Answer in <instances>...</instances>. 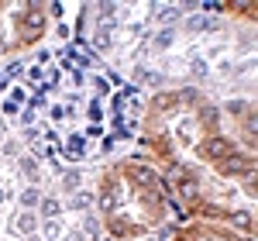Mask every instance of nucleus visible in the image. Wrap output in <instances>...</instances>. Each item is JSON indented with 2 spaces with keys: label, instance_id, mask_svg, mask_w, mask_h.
I'll use <instances>...</instances> for the list:
<instances>
[{
  "label": "nucleus",
  "instance_id": "423d86ee",
  "mask_svg": "<svg viewBox=\"0 0 258 241\" xmlns=\"http://www.w3.org/2000/svg\"><path fill=\"white\" fill-rule=\"evenodd\" d=\"M196 100H200V93H196L193 86H186V90L172 93V103H196Z\"/></svg>",
  "mask_w": 258,
  "mask_h": 241
},
{
  "label": "nucleus",
  "instance_id": "6e6552de",
  "mask_svg": "<svg viewBox=\"0 0 258 241\" xmlns=\"http://www.w3.org/2000/svg\"><path fill=\"white\" fill-rule=\"evenodd\" d=\"M200 121H203L206 128H213V124H217V107H200Z\"/></svg>",
  "mask_w": 258,
  "mask_h": 241
},
{
  "label": "nucleus",
  "instance_id": "412c9836",
  "mask_svg": "<svg viewBox=\"0 0 258 241\" xmlns=\"http://www.w3.org/2000/svg\"><path fill=\"white\" fill-rule=\"evenodd\" d=\"M21 165H24V172H28V176H31V179H35V176H38V165H35V159H24V162H21Z\"/></svg>",
  "mask_w": 258,
  "mask_h": 241
},
{
  "label": "nucleus",
  "instance_id": "f257e3e1",
  "mask_svg": "<svg viewBox=\"0 0 258 241\" xmlns=\"http://www.w3.org/2000/svg\"><path fill=\"white\" fill-rule=\"evenodd\" d=\"M42 31H45V17H42V10L31 3V7H28V17H24V42L42 38Z\"/></svg>",
  "mask_w": 258,
  "mask_h": 241
},
{
  "label": "nucleus",
  "instance_id": "a211bd4d",
  "mask_svg": "<svg viewBox=\"0 0 258 241\" xmlns=\"http://www.w3.org/2000/svg\"><path fill=\"white\" fill-rule=\"evenodd\" d=\"M97 48H100V52H103V48H110V35H107V31H100V35H97Z\"/></svg>",
  "mask_w": 258,
  "mask_h": 241
},
{
  "label": "nucleus",
  "instance_id": "4468645a",
  "mask_svg": "<svg viewBox=\"0 0 258 241\" xmlns=\"http://www.w3.org/2000/svg\"><path fill=\"white\" fill-rule=\"evenodd\" d=\"M59 210H62V207H59L55 200H42V214H45V217H55Z\"/></svg>",
  "mask_w": 258,
  "mask_h": 241
},
{
  "label": "nucleus",
  "instance_id": "1a4fd4ad",
  "mask_svg": "<svg viewBox=\"0 0 258 241\" xmlns=\"http://www.w3.org/2000/svg\"><path fill=\"white\" fill-rule=\"evenodd\" d=\"M17 231H21V235H31V231H35V217H31V214H21V217H17Z\"/></svg>",
  "mask_w": 258,
  "mask_h": 241
},
{
  "label": "nucleus",
  "instance_id": "b1692460",
  "mask_svg": "<svg viewBox=\"0 0 258 241\" xmlns=\"http://www.w3.org/2000/svg\"><path fill=\"white\" fill-rule=\"evenodd\" d=\"M100 203H103V210H110V207H114V193H103Z\"/></svg>",
  "mask_w": 258,
  "mask_h": 241
},
{
  "label": "nucleus",
  "instance_id": "393cba45",
  "mask_svg": "<svg viewBox=\"0 0 258 241\" xmlns=\"http://www.w3.org/2000/svg\"><path fill=\"white\" fill-rule=\"evenodd\" d=\"M0 203H3V190H0Z\"/></svg>",
  "mask_w": 258,
  "mask_h": 241
},
{
  "label": "nucleus",
  "instance_id": "9d476101",
  "mask_svg": "<svg viewBox=\"0 0 258 241\" xmlns=\"http://www.w3.org/2000/svg\"><path fill=\"white\" fill-rule=\"evenodd\" d=\"M69 207H72V210H83V207H90V193H72Z\"/></svg>",
  "mask_w": 258,
  "mask_h": 241
},
{
  "label": "nucleus",
  "instance_id": "f8f14e48",
  "mask_svg": "<svg viewBox=\"0 0 258 241\" xmlns=\"http://www.w3.org/2000/svg\"><path fill=\"white\" fill-rule=\"evenodd\" d=\"M155 14H162V21H176L179 17V7H155Z\"/></svg>",
  "mask_w": 258,
  "mask_h": 241
},
{
  "label": "nucleus",
  "instance_id": "a878e982",
  "mask_svg": "<svg viewBox=\"0 0 258 241\" xmlns=\"http://www.w3.org/2000/svg\"><path fill=\"white\" fill-rule=\"evenodd\" d=\"M28 241H38V238H35V235H31V238H28Z\"/></svg>",
  "mask_w": 258,
  "mask_h": 241
},
{
  "label": "nucleus",
  "instance_id": "f03ea898",
  "mask_svg": "<svg viewBox=\"0 0 258 241\" xmlns=\"http://www.w3.org/2000/svg\"><path fill=\"white\" fill-rule=\"evenodd\" d=\"M220 169L231 172V176H252V172H255V162L245 159V155H238V152H231L227 159L220 162Z\"/></svg>",
  "mask_w": 258,
  "mask_h": 241
},
{
  "label": "nucleus",
  "instance_id": "dca6fc26",
  "mask_svg": "<svg viewBox=\"0 0 258 241\" xmlns=\"http://www.w3.org/2000/svg\"><path fill=\"white\" fill-rule=\"evenodd\" d=\"M190 76H196V80H203V76H206V62H203V59H196L193 66H190Z\"/></svg>",
  "mask_w": 258,
  "mask_h": 241
},
{
  "label": "nucleus",
  "instance_id": "0eeeda50",
  "mask_svg": "<svg viewBox=\"0 0 258 241\" xmlns=\"http://www.w3.org/2000/svg\"><path fill=\"white\" fill-rule=\"evenodd\" d=\"M38 203H42V193L38 190H24L21 193V207H38Z\"/></svg>",
  "mask_w": 258,
  "mask_h": 241
},
{
  "label": "nucleus",
  "instance_id": "7ed1b4c3",
  "mask_svg": "<svg viewBox=\"0 0 258 241\" xmlns=\"http://www.w3.org/2000/svg\"><path fill=\"white\" fill-rule=\"evenodd\" d=\"M203 152H206V159H213V162H224L234 148H231V142L227 138H220V135H213L206 145H203Z\"/></svg>",
  "mask_w": 258,
  "mask_h": 241
},
{
  "label": "nucleus",
  "instance_id": "6ab92c4d",
  "mask_svg": "<svg viewBox=\"0 0 258 241\" xmlns=\"http://www.w3.org/2000/svg\"><path fill=\"white\" fill-rule=\"evenodd\" d=\"M69 148H72V155H79V152H83V138L72 135V138H69Z\"/></svg>",
  "mask_w": 258,
  "mask_h": 241
},
{
  "label": "nucleus",
  "instance_id": "aec40b11",
  "mask_svg": "<svg viewBox=\"0 0 258 241\" xmlns=\"http://www.w3.org/2000/svg\"><path fill=\"white\" fill-rule=\"evenodd\" d=\"M258 131V121H255V110H248V138H255Z\"/></svg>",
  "mask_w": 258,
  "mask_h": 241
},
{
  "label": "nucleus",
  "instance_id": "20e7f679",
  "mask_svg": "<svg viewBox=\"0 0 258 241\" xmlns=\"http://www.w3.org/2000/svg\"><path fill=\"white\" fill-rule=\"evenodd\" d=\"M131 179H134L138 186H155V183H158V176H155L148 165H131Z\"/></svg>",
  "mask_w": 258,
  "mask_h": 241
},
{
  "label": "nucleus",
  "instance_id": "4be33fe9",
  "mask_svg": "<svg viewBox=\"0 0 258 241\" xmlns=\"http://www.w3.org/2000/svg\"><path fill=\"white\" fill-rule=\"evenodd\" d=\"M245 107H248V103H245V100H231V103H227V110H234V114H241V110H245Z\"/></svg>",
  "mask_w": 258,
  "mask_h": 241
},
{
  "label": "nucleus",
  "instance_id": "9b49d317",
  "mask_svg": "<svg viewBox=\"0 0 258 241\" xmlns=\"http://www.w3.org/2000/svg\"><path fill=\"white\" fill-rule=\"evenodd\" d=\"M231 221H234L238 228H248V231H252V214H248V210H238V214H231Z\"/></svg>",
  "mask_w": 258,
  "mask_h": 241
},
{
  "label": "nucleus",
  "instance_id": "ddd939ff",
  "mask_svg": "<svg viewBox=\"0 0 258 241\" xmlns=\"http://www.w3.org/2000/svg\"><path fill=\"white\" fill-rule=\"evenodd\" d=\"M155 45H158V48H169V45H172V31H169V28L158 31V35H155Z\"/></svg>",
  "mask_w": 258,
  "mask_h": 241
},
{
  "label": "nucleus",
  "instance_id": "2eb2a0df",
  "mask_svg": "<svg viewBox=\"0 0 258 241\" xmlns=\"http://www.w3.org/2000/svg\"><path fill=\"white\" fill-rule=\"evenodd\" d=\"M62 183H65V186H69V190H76V186L83 183V176H79V172L72 169V172H65V176H62Z\"/></svg>",
  "mask_w": 258,
  "mask_h": 241
},
{
  "label": "nucleus",
  "instance_id": "5701e85b",
  "mask_svg": "<svg viewBox=\"0 0 258 241\" xmlns=\"http://www.w3.org/2000/svg\"><path fill=\"white\" fill-rule=\"evenodd\" d=\"M21 121H24V128L35 121V107H28V110H21Z\"/></svg>",
  "mask_w": 258,
  "mask_h": 241
},
{
  "label": "nucleus",
  "instance_id": "39448f33",
  "mask_svg": "<svg viewBox=\"0 0 258 241\" xmlns=\"http://www.w3.org/2000/svg\"><path fill=\"white\" fill-rule=\"evenodd\" d=\"M183 179H186V165H183V162H172V165H169V172H165V186L183 183Z\"/></svg>",
  "mask_w": 258,
  "mask_h": 241
},
{
  "label": "nucleus",
  "instance_id": "f3484780",
  "mask_svg": "<svg viewBox=\"0 0 258 241\" xmlns=\"http://www.w3.org/2000/svg\"><path fill=\"white\" fill-rule=\"evenodd\" d=\"M183 200H196V183H183Z\"/></svg>",
  "mask_w": 258,
  "mask_h": 241
}]
</instances>
